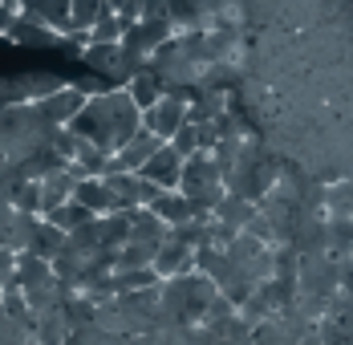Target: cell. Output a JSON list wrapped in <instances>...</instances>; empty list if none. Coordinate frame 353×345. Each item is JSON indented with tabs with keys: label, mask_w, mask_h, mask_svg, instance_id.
Here are the masks:
<instances>
[{
	"label": "cell",
	"mask_w": 353,
	"mask_h": 345,
	"mask_svg": "<svg viewBox=\"0 0 353 345\" xmlns=\"http://www.w3.org/2000/svg\"><path fill=\"white\" fill-rule=\"evenodd\" d=\"M70 130L81 142L114 155L142 130V110L130 102L126 90H102L85 98V106L70 118Z\"/></svg>",
	"instance_id": "6da1fadb"
},
{
	"label": "cell",
	"mask_w": 353,
	"mask_h": 345,
	"mask_svg": "<svg viewBox=\"0 0 353 345\" xmlns=\"http://www.w3.org/2000/svg\"><path fill=\"white\" fill-rule=\"evenodd\" d=\"M215 293H219L215 280L195 268V273L159 284V309L167 313V317H175L179 325H195V321H203V313L215 301Z\"/></svg>",
	"instance_id": "7a4b0ae2"
},
{
	"label": "cell",
	"mask_w": 353,
	"mask_h": 345,
	"mask_svg": "<svg viewBox=\"0 0 353 345\" xmlns=\"http://www.w3.org/2000/svg\"><path fill=\"white\" fill-rule=\"evenodd\" d=\"M223 171L212 159V150H195L191 159H183V175H179V191L191 199L195 215H212L215 204L223 199Z\"/></svg>",
	"instance_id": "3957f363"
},
{
	"label": "cell",
	"mask_w": 353,
	"mask_h": 345,
	"mask_svg": "<svg viewBox=\"0 0 353 345\" xmlns=\"http://www.w3.org/2000/svg\"><path fill=\"white\" fill-rule=\"evenodd\" d=\"M187 110H191V98H183V94H171V90H167L150 110H142V130H150L159 142H171V135L187 122Z\"/></svg>",
	"instance_id": "277c9868"
},
{
	"label": "cell",
	"mask_w": 353,
	"mask_h": 345,
	"mask_svg": "<svg viewBox=\"0 0 353 345\" xmlns=\"http://www.w3.org/2000/svg\"><path fill=\"white\" fill-rule=\"evenodd\" d=\"M195 256H199V248L187 240V236H179V232H167V240L159 244V252H154V276L159 280H175V276H187L195 273Z\"/></svg>",
	"instance_id": "5b68a950"
},
{
	"label": "cell",
	"mask_w": 353,
	"mask_h": 345,
	"mask_svg": "<svg viewBox=\"0 0 353 345\" xmlns=\"http://www.w3.org/2000/svg\"><path fill=\"white\" fill-rule=\"evenodd\" d=\"M85 98H90L85 86H57V90H49L45 98H37L33 106L49 126H70V118L85 106Z\"/></svg>",
	"instance_id": "8992f818"
},
{
	"label": "cell",
	"mask_w": 353,
	"mask_h": 345,
	"mask_svg": "<svg viewBox=\"0 0 353 345\" xmlns=\"http://www.w3.org/2000/svg\"><path fill=\"white\" fill-rule=\"evenodd\" d=\"M142 179L146 183H154L159 191H179V175H183V159H179V150L171 142H163L146 163H142Z\"/></svg>",
	"instance_id": "52a82bcc"
},
{
	"label": "cell",
	"mask_w": 353,
	"mask_h": 345,
	"mask_svg": "<svg viewBox=\"0 0 353 345\" xmlns=\"http://www.w3.org/2000/svg\"><path fill=\"white\" fill-rule=\"evenodd\" d=\"M159 146H163V142L150 135V130H139V135L130 138L122 150H114V155H110V171H142V163H146Z\"/></svg>",
	"instance_id": "ba28073f"
},
{
	"label": "cell",
	"mask_w": 353,
	"mask_h": 345,
	"mask_svg": "<svg viewBox=\"0 0 353 345\" xmlns=\"http://www.w3.org/2000/svg\"><path fill=\"white\" fill-rule=\"evenodd\" d=\"M150 211H154L167 228H183V224L199 219V215H195V207H191V199H187L183 191H159V199L150 204Z\"/></svg>",
	"instance_id": "9c48e42d"
},
{
	"label": "cell",
	"mask_w": 353,
	"mask_h": 345,
	"mask_svg": "<svg viewBox=\"0 0 353 345\" xmlns=\"http://www.w3.org/2000/svg\"><path fill=\"white\" fill-rule=\"evenodd\" d=\"M126 94H130V102L139 106V110H150V106L159 102L163 94H167V86H163V77L159 73H150V69H142V73H134L126 86H122Z\"/></svg>",
	"instance_id": "30bf717a"
},
{
	"label": "cell",
	"mask_w": 353,
	"mask_h": 345,
	"mask_svg": "<svg viewBox=\"0 0 353 345\" xmlns=\"http://www.w3.org/2000/svg\"><path fill=\"white\" fill-rule=\"evenodd\" d=\"M73 199L85 207L90 215H110L106 179H77V183H73Z\"/></svg>",
	"instance_id": "8fae6325"
},
{
	"label": "cell",
	"mask_w": 353,
	"mask_h": 345,
	"mask_svg": "<svg viewBox=\"0 0 353 345\" xmlns=\"http://www.w3.org/2000/svg\"><path fill=\"white\" fill-rule=\"evenodd\" d=\"M8 37H12L17 45H25V49H49V45L57 41V33H53V29L37 25V21H29V17H17V21L8 25Z\"/></svg>",
	"instance_id": "7c38bea8"
},
{
	"label": "cell",
	"mask_w": 353,
	"mask_h": 345,
	"mask_svg": "<svg viewBox=\"0 0 353 345\" xmlns=\"http://www.w3.org/2000/svg\"><path fill=\"white\" fill-rule=\"evenodd\" d=\"M45 219H49L53 228H61V232L70 236V232H77V228H85V224H90V219H98V215H90V211H85V207L77 204V199H65L61 207L45 211Z\"/></svg>",
	"instance_id": "4fadbf2b"
},
{
	"label": "cell",
	"mask_w": 353,
	"mask_h": 345,
	"mask_svg": "<svg viewBox=\"0 0 353 345\" xmlns=\"http://www.w3.org/2000/svg\"><path fill=\"white\" fill-rule=\"evenodd\" d=\"M106 0H70V29L77 33H90L102 17H106Z\"/></svg>",
	"instance_id": "5bb4252c"
},
{
	"label": "cell",
	"mask_w": 353,
	"mask_h": 345,
	"mask_svg": "<svg viewBox=\"0 0 353 345\" xmlns=\"http://www.w3.org/2000/svg\"><path fill=\"white\" fill-rule=\"evenodd\" d=\"M126 33V21L118 17V12H106L94 29H90V41H98V45H114V41H122Z\"/></svg>",
	"instance_id": "9a60e30c"
},
{
	"label": "cell",
	"mask_w": 353,
	"mask_h": 345,
	"mask_svg": "<svg viewBox=\"0 0 353 345\" xmlns=\"http://www.w3.org/2000/svg\"><path fill=\"white\" fill-rule=\"evenodd\" d=\"M171 146L179 150V159H191L195 150H203V146H199V126H195V122H183L175 135H171Z\"/></svg>",
	"instance_id": "2e32d148"
}]
</instances>
